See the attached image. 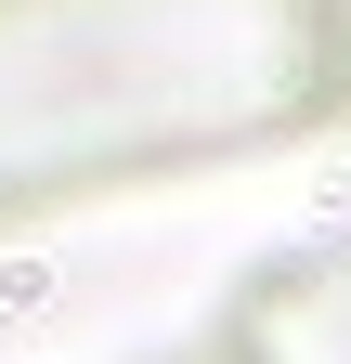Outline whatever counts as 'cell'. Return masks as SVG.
<instances>
[{"instance_id":"6da1fadb","label":"cell","mask_w":351,"mask_h":364,"mask_svg":"<svg viewBox=\"0 0 351 364\" xmlns=\"http://www.w3.org/2000/svg\"><path fill=\"white\" fill-rule=\"evenodd\" d=\"M351 78V0H0V196L183 156Z\"/></svg>"}]
</instances>
